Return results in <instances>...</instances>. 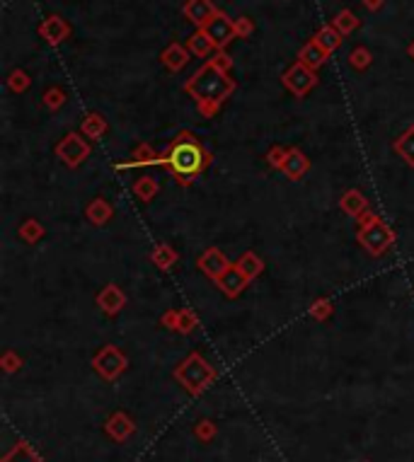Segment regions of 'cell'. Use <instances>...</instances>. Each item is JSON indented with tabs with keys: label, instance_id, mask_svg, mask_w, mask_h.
<instances>
[{
	"label": "cell",
	"instance_id": "17",
	"mask_svg": "<svg viewBox=\"0 0 414 462\" xmlns=\"http://www.w3.org/2000/svg\"><path fill=\"white\" fill-rule=\"evenodd\" d=\"M189 58H192V53H189L187 44H177V41H172V44L160 53L162 66L167 70H172V73H179V70L189 63Z\"/></svg>",
	"mask_w": 414,
	"mask_h": 462
},
{
	"label": "cell",
	"instance_id": "15",
	"mask_svg": "<svg viewBox=\"0 0 414 462\" xmlns=\"http://www.w3.org/2000/svg\"><path fill=\"white\" fill-rule=\"evenodd\" d=\"M162 155H157L148 143H141L138 148L131 153L127 162H114V170H134V167H153L160 165Z\"/></svg>",
	"mask_w": 414,
	"mask_h": 462
},
{
	"label": "cell",
	"instance_id": "38",
	"mask_svg": "<svg viewBox=\"0 0 414 462\" xmlns=\"http://www.w3.org/2000/svg\"><path fill=\"white\" fill-rule=\"evenodd\" d=\"M20 363H22V361H20L18 356H15L13 351H8V353H5V356H3V366H5V371H18Z\"/></svg>",
	"mask_w": 414,
	"mask_h": 462
},
{
	"label": "cell",
	"instance_id": "20",
	"mask_svg": "<svg viewBox=\"0 0 414 462\" xmlns=\"http://www.w3.org/2000/svg\"><path fill=\"white\" fill-rule=\"evenodd\" d=\"M85 216H87V220H90L92 225H105V223L112 220L114 209H112V206H109V201H107V199L97 197V199H92V201H90V206H87Z\"/></svg>",
	"mask_w": 414,
	"mask_h": 462
},
{
	"label": "cell",
	"instance_id": "5",
	"mask_svg": "<svg viewBox=\"0 0 414 462\" xmlns=\"http://www.w3.org/2000/svg\"><path fill=\"white\" fill-rule=\"evenodd\" d=\"M56 155L61 157V160L70 167V170H75V167H80L87 160V157H90V143H87V140L80 133L70 131V133H65L61 140H58Z\"/></svg>",
	"mask_w": 414,
	"mask_h": 462
},
{
	"label": "cell",
	"instance_id": "6",
	"mask_svg": "<svg viewBox=\"0 0 414 462\" xmlns=\"http://www.w3.org/2000/svg\"><path fill=\"white\" fill-rule=\"evenodd\" d=\"M92 366H95V371L100 373L102 378L117 380L119 375L124 373V368H127V356L122 353V349L107 344V346H102V349L95 353V358H92Z\"/></svg>",
	"mask_w": 414,
	"mask_h": 462
},
{
	"label": "cell",
	"instance_id": "24",
	"mask_svg": "<svg viewBox=\"0 0 414 462\" xmlns=\"http://www.w3.org/2000/svg\"><path fill=\"white\" fill-rule=\"evenodd\" d=\"M392 148H395V153L400 155L407 165L414 167V124L412 126H407L405 131L397 136L395 143H392Z\"/></svg>",
	"mask_w": 414,
	"mask_h": 462
},
{
	"label": "cell",
	"instance_id": "8",
	"mask_svg": "<svg viewBox=\"0 0 414 462\" xmlns=\"http://www.w3.org/2000/svg\"><path fill=\"white\" fill-rule=\"evenodd\" d=\"M204 32H206V37L214 41L216 51H218V48H226L233 39H238V37H235V25H233V20L228 18V15H223V13H218L216 18L204 27Z\"/></svg>",
	"mask_w": 414,
	"mask_h": 462
},
{
	"label": "cell",
	"instance_id": "33",
	"mask_svg": "<svg viewBox=\"0 0 414 462\" xmlns=\"http://www.w3.org/2000/svg\"><path fill=\"white\" fill-rule=\"evenodd\" d=\"M109 433H112L114 438H127L129 433H131V423H129V418L124 416V414H117L109 421Z\"/></svg>",
	"mask_w": 414,
	"mask_h": 462
},
{
	"label": "cell",
	"instance_id": "19",
	"mask_svg": "<svg viewBox=\"0 0 414 462\" xmlns=\"http://www.w3.org/2000/svg\"><path fill=\"white\" fill-rule=\"evenodd\" d=\"M342 39H344V37H342L339 32H337L332 25L320 27V29L315 32V37H313V41H315V44H318L320 48H323L327 56H330V53H335L337 48L342 46Z\"/></svg>",
	"mask_w": 414,
	"mask_h": 462
},
{
	"label": "cell",
	"instance_id": "27",
	"mask_svg": "<svg viewBox=\"0 0 414 462\" xmlns=\"http://www.w3.org/2000/svg\"><path fill=\"white\" fill-rule=\"evenodd\" d=\"M358 25H361V22H358V18L351 13V10H342V13H337L335 20H332V27H335V29L339 32L342 37H347V34H351V32H356Z\"/></svg>",
	"mask_w": 414,
	"mask_h": 462
},
{
	"label": "cell",
	"instance_id": "31",
	"mask_svg": "<svg viewBox=\"0 0 414 462\" xmlns=\"http://www.w3.org/2000/svg\"><path fill=\"white\" fill-rule=\"evenodd\" d=\"M65 92L61 90V88H48L46 92H44V97H41V102H44V107L46 110H51V112H58L61 107L65 105Z\"/></svg>",
	"mask_w": 414,
	"mask_h": 462
},
{
	"label": "cell",
	"instance_id": "28",
	"mask_svg": "<svg viewBox=\"0 0 414 462\" xmlns=\"http://www.w3.org/2000/svg\"><path fill=\"white\" fill-rule=\"evenodd\" d=\"M157 192H160V187H157L155 179L148 177V175L138 177V179L134 182V194H136V197H138L141 201H150Z\"/></svg>",
	"mask_w": 414,
	"mask_h": 462
},
{
	"label": "cell",
	"instance_id": "30",
	"mask_svg": "<svg viewBox=\"0 0 414 462\" xmlns=\"http://www.w3.org/2000/svg\"><path fill=\"white\" fill-rule=\"evenodd\" d=\"M310 317L318 319V322H323V319H330L332 312H335V305H332L330 298H318V301H313V305H310Z\"/></svg>",
	"mask_w": 414,
	"mask_h": 462
},
{
	"label": "cell",
	"instance_id": "21",
	"mask_svg": "<svg viewBox=\"0 0 414 462\" xmlns=\"http://www.w3.org/2000/svg\"><path fill=\"white\" fill-rule=\"evenodd\" d=\"M184 44H187L189 53H192V56H196V58H206V56H211V53L216 51L214 41H211L209 37H206L204 29H196L194 34H189Z\"/></svg>",
	"mask_w": 414,
	"mask_h": 462
},
{
	"label": "cell",
	"instance_id": "23",
	"mask_svg": "<svg viewBox=\"0 0 414 462\" xmlns=\"http://www.w3.org/2000/svg\"><path fill=\"white\" fill-rule=\"evenodd\" d=\"M150 262L160 271H170L172 266L179 262V254L174 252V247H170L167 242H160V244H155V249L150 252Z\"/></svg>",
	"mask_w": 414,
	"mask_h": 462
},
{
	"label": "cell",
	"instance_id": "12",
	"mask_svg": "<svg viewBox=\"0 0 414 462\" xmlns=\"http://www.w3.org/2000/svg\"><path fill=\"white\" fill-rule=\"evenodd\" d=\"M182 13H184V18H187L189 22L196 25L199 29H204V27L209 25L211 20L221 13V10L214 5V0H187L184 8H182Z\"/></svg>",
	"mask_w": 414,
	"mask_h": 462
},
{
	"label": "cell",
	"instance_id": "3",
	"mask_svg": "<svg viewBox=\"0 0 414 462\" xmlns=\"http://www.w3.org/2000/svg\"><path fill=\"white\" fill-rule=\"evenodd\" d=\"M356 240L370 257H383L392 244H395V232H392V227L378 213H373L368 209L363 216H358Z\"/></svg>",
	"mask_w": 414,
	"mask_h": 462
},
{
	"label": "cell",
	"instance_id": "37",
	"mask_svg": "<svg viewBox=\"0 0 414 462\" xmlns=\"http://www.w3.org/2000/svg\"><path fill=\"white\" fill-rule=\"evenodd\" d=\"M288 148H283V145H274V148H269V153H266V162H269L271 167H279L283 165V157H286Z\"/></svg>",
	"mask_w": 414,
	"mask_h": 462
},
{
	"label": "cell",
	"instance_id": "32",
	"mask_svg": "<svg viewBox=\"0 0 414 462\" xmlns=\"http://www.w3.org/2000/svg\"><path fill=\"white\" fill-rule=\"evenodd\" d=\"M370 61H373V56H370V51L366 46H356L351 53H349V63H351L356 70H366L370 66Z\"/></svg>",
	"mask_w": 414,
	"mask_h": 462
},
{
	"label": "cell",
	"instance_id": "13",
	"mask_svg": "<svg viewBox=\"0 0 414 462\" xmlns=\"http://www.w3.org/2000/svg\"><path fill=\"white\" fill-rule=\"evenodd\" d=\"M279 170L286 175L291 182H301V179L310 172V160L301 148H288L286 157H283V165Z\"/></svg>",
	"mask_w": 414,
	"mask_h": 462
},
{
	"label": "cell",
	"instance_id": "29",
	"mask_svg": "<svg viewBox=\"0 0 414 462\" xmlns=\"http://www.w3.org/2000/svg\"><path fill=\"white\" fill-rule=\"evenodd\" d=\"M20 237L25 242H30V244H34V242H39L41 237H44V225L37 218H27L25 223L20 225Z\"/></svg>",
	"mask_w": 414,
	"mask_h": 462
},
{
	"label": "cell",
	"instance_id": "35",
	"mask_svg": "<svg viewBox=\"0 0 414 462\" xmlns=\"http://www.w3.org/2000/svg\"><path fill=\"white\" fill-rule=\"evenodd\" d=\"M209 63L216 70H221V73H228V70L233 68V58L226 53V48H218V51H214V58H209Z\"/></svg>",
	"mask_w": 414,
	"mask_h": 462
},
{
	"label": "cell",
	"instance_id": "40",
	"mask_svg": "<svg viewBox=\"0 0 414 462\" xmlns=\"http://www.w3.org/2000/svg\"><path fill=\"white\" fill-rule=\"evenodd\" d=\"M407 56H410V58H412V61H414V39H412V44H410V46H407Z\"/></svg>",
	"mask_w": 414,
	"mask_h": 462
},
{
	"label": "cell",
	"instance_id": "9",
	"mask_svg": "<svg viewBox=\"0 0 414 462\" xmlns=\"http://www.w3.org/2000/svg\"><path fill=\"white\" fill-rule=\"evenodd\" d=\"M196 266H199L201 274L209 276L211 281H216V279H221V276L226 274V271L231 269L233 264H231V259H228L218 247H209V249H204V254L199 257Z\"/></svg>",
	"mask_w": 414,
	"mask_h": 462
},
{
	"label": "cell",
	"instance_id": "1",
	"mask_svg": "<svg viewBox=\"0 0 414 462\" xmlns=\"http://www.w3.org/2000/svg\"><path fill=\"white\" fill-rule=\"evenodd\" d=\"M211 162H214L211 150L194 133L179 131L172 138V143L167 145L165 153H162L160 167H167V172H170L179 187H189L209 170Z\"/></svg>",
	"mask_w": 414,
	"mask_h": 462
},
{
	"label": "cell",
	"instance_id": "10",
	"mask_svg": "<svg viewBox=\"0 0 414 462\" xmlns=\"http://www.w3.org/2000/svg\"><path fill=\"white\" fill-rule=\"evenodd\" d=\"M95 303H97V308H100L102 312L107 315V317H117V315L122 312L124 308H127L129 298H127V293H124L117 284H107L100 293H97Z\"/></svg>",
	"mask_w": 414,
	"mask_h": 462
},
{
	"label": "cell",
	"instance_id": "22",
	"mask_svg": "<svg viewBox=\"0 0 414 462\" xmlns=\"http://www.w3.org/2000/svg\"><path fill=\"white\" fill-rule=\"evenodd\" d=\"M107 128H109V124H107V119L102 117L100 112H90V114H85L83 124H80V133L87 136V138H92V140L102 138V136L107 133Z\"/></svg>",
	"mask_w": 414,
	"mask_h": 462
},
{
	"label": "cell",
	"instance_id": "25",
	"mask_svg": "<svg viewBox=\"0 0 414 462\" xmlns=\"http://www.w3.org/2000/svg\"><path fill=\"white\" fill-rule=\"evenodd\" d=\"M235 266H238L240 271H242L245 276H247L250 281H254L261 274V271H264V259H261L257 252L247 249V252H245L242 257H240L238 262H235Z\"/></svg>",
	"mask_w": 414,
	"mask_h": 462
},
{
	"label": "cell",
	"instance_id": "26",
	"mask_svg": "<svg viewBox=\"0 0 414 462\" xmlns=\"http://www.w3.org/2000/svg\"><path fill=\"white\" fill-rule=\"evenodd\" d=\"M298 61H301L303 66H308L310 70H318L327 61V53L315 44V41H308V44L298 51Z\"/></svg>",
	"mask_w": 414,
	"mask_h": 462
},
{
	"label": "cell",
	"instance_id": "14",
	"mask_svg": "<svg viewBox=\"0 0 414 462\" xmlns=\"http://www.w3.org/2000/svg\"><path fill=\"white\" fill-rule=\"evenodd\" d=\"M250 284H252V281H250L247 276H245L235 264H233L231 269H228L226 274L221 276V279H216V286L221 288L223 296H226V298H238L240 293H242Z\"/></svg>",
	"mask_w": 414,
	"mask_h": 462
},
{
	"label": "cell",
	"instance_id": "39",
	"mask_svg": "<svg viewBox=\"0 0 414 462\" xmlns=\"http://www.w3.org/2000/svg\"><path fill=\"white\" fill-rule=\"evenodd\" d=\"M385 5V0H363V8L370 10V13H375V10H380Z\"/></svg>",
	"mask_w": 414,
	"mask_h": 462
},
{
	"label": "cell",
	"instance_id": "34",
	"mask_svg": "<svg viewBox=\"0 0 414 462\" xmlns=\"http://www.w3.org/2000/svg\"><path fill=\"white\" fill-rule=\"evenodd\" d=\"M32 85V78L30 75L25 73V70H13V73H10V78H8V88L13 90V92H25L27 88H30Z\"/></svg>",
	"mask_w": 414,
	"mask_h": 462
},
{
	"label": "cell",
	"instance_id": "36",
	"mask_svg": "<svg viewBox=\"0 0 414 462\" xmlns=\"http://www.w3.org/2000/svg\"><path fill=\"white\" fill-rule=\"evenodd\" d=\"M233 25H235V37H238V39H247V37H252L254 22L250 18H238V20H233Z\"/></svg>",
	"mask_w": 414,
	"mask_h": 462
},
{
	"label": "cell",
	"instance_id": "2",
	"mask_svg": "<svg viewBox=\"0 0 414 462\" xmlns=\"http://www.w3.org/2000/svg\"><path fill=\"white\" fill-rule=\"evenodd\" d=\"M235 88H238L235 80L228 78V73L216 70L209 61L184 83V92L192 95V100L196 102V110L206 119L216 117L221 105L235 92Z\"/></svg>",
	"mask_w": 414,
	"mask_h": 462
},
{
	"label": "cell",
	"instance_id": "16",
	"mask_svg": "<svg viewBox=\"0 0 414 462\" xmlns=\"http://www.w3.org/2000/svg\"><path fill=\"white\" fill-rule=\"evenodd\" d=\"M39 34H41V39H46L51 46H56L70 37V25L65 22L63 18H58V15H51V18H46L39 25Z\"/></svg>",
	"mask_w": 414,
	"mask_h": 462
},
{
	"label": "cell",
	"instance_id": "7",
	"mask_svg": "<svg viewBox=\"0 0 414 462\" xmlns=\"http://www.w3.org/2000/svg\"><path fill=\"white\" fill-rule=\"evenodd\" d=\"M281 83H283V88L291 92V95L305 97L310 90H315V85H318V75H315V70L303 66L301 61H296L291 68L286 70V73H283Z\"/></svg>",
	"mask_w": 414,
	"mask_h": 462
},
{
	"label": "cell",
	"instance_id": "4",
	"mask_svg": "<svg viewBox=\"0 0 414 462\" xmlns=\"http://www.w3.org/2000/svg\"><path fill=\"white\" fill-rule=\"evenodd\" d=\"M177 378L182 380L192 392H201V390L216 378V371L204 361V358H201V353L194 351L192 356L177 368Z\"/></svg>",
	"mask_w": 414,
	"mask_h": 462
},
{
	"label": "cell",
	"instance_id": "41",
	"mask_svg": "<svg viewBox=\"0 0 414 462\" xmlns=\"http://www.w3.org/2000/svg\"><path fill=\"white\" fill-rule=\"evenodd\" d=\"M8 462H10V460H8ZM18 462H37V460H34V458H25V460H18Z\"/></svg>",
	"mask_w": 414,
	"mask_h": 462
},
{
	"label": "cell",
	"instance_id": "11",
	"mask_svg": "<svg viewBox=\"0 0 414 462\" xmlns=\"http://www.w3.org/2000/svg\"><path fill=\"white\" fill-rule=\"evenodd\" d=\"M160 324L165 329L179 331V334H192V331L199 329V317L192 312V310H167L160 317Z\"/></svg>",
	"mask_w": 414,
	"mask_h": 462
},
{
	"label": "cell",
	"instance_id": "18",
	"mask_svg": "<svg viewBox=\"0 0 414 462\" xmlns=\"http://www.w3.org/2000/svg\"><path fill=\"white\" fill-rule=\"evenodd\" d=\"M339 209L344 211L347 216L358 218V216H363L368 211V199L363 197L361 189H347V192L342 194V199H339Z\"/></svg>",
	"mask_w": 414,
	"mask_h": 462
}]
</instances>
